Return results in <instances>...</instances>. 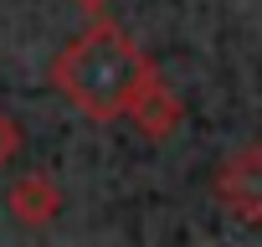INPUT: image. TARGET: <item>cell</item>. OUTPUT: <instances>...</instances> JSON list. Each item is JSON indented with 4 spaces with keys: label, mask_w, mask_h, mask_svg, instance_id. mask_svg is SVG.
I'll return each instance as SVG.
<instances>
[{
    "label": "cell",
    "mask_w": 262,
    "mask_h": 247,
    "mask_svg": "<svg viewBox=\"0 0 262 247\" xmlns=\"http://www.w3.org/2000/svg\"><path fill=\"white\" fill-rule=\"evenodd\" d=\"M211 191H216L221 211H231V216L247 221V227H262V145L231 150V155L216 165Z\"/></svg>",
    "instance_id": "cell-3"
},
{
    "label": "cell",
    "mask_w": 262,
    "mask_h": 247,
    "mask_svg": "<svg viewBox=\"0 0 262 247\" xmlns=\"http://www.w3.org/2000/svg\"><path fill=\"white\" fill-rule=\"evenodd\" d=\"M72 6H82V11H88V16H103V11H108V6H113V0H72Z\"/></svg>",
    "instance_id": "cell-6"
},
{
    "label": "cell",
    "mask_w": 262,
    "mask_h": 247,
    "mask_svg": "<svg viewBox=\"0 0 262 247\" xmlns=\"http://www.w3.org/2000/svg\"><path fill=\"white\" fill-rule=\"evenodd\" d=\"M149 57L144 47H134V36H128L123 26L113 21H93L82 36H72L52 67H47V83L57 88L62 103H72L82 118L93 123H118L123 108H128V93L139 88Z\"/></svg>",
    "instance_id": "cell-1"
},
{
    "label": "cell",
    "mask_w": 262,
    "mask_h": 247,
    "mask_svg": "<svg viewBox=\"0 0 262 247\" xmlns=\"http://www.w3.org/2000/svg\"><path fill=\"white\" fill-rule=\"evenodd\" d=\"M123 118L139 129V139H144V145H170V139L185 129V103H180V93L160 77V67H155V62L144 67L139 88L128 93Z\"/></svg>",
    "instance_id": "cell-2"
},
{
    "label": "cell",
    "mask_w": 262,
    "mask_h": 247,
    "mask_svg": "<svg viewBox=\"0 0 262 247\" xmlns=\"http://www.w3.org/2000/svg\"><path fill=\"white\" fill-rule=\"evenodd\" d=\"M6 211H11L16 227H26V232L52 227V221L62 216V186H57V175H47V170L16 175L11 191H6Z\"/></svg>",
    "instance_id": "cell-4"
},
{
    "label": "cell",
    "mask_w": 262,
    "mask_h": 247,
    "mask_svg": "<svg viewBox=\"0 0 262 247\" xmlns=\"http://www.w3.org/2000/svg\"><path fill=\"white\" fill-rule=\"evenodd\" d=\"M21 145H26V129H21L11 113H0V170H6V165L21 155Z\"/></svg>",
    "instance_id": "cell-5"
}]
</instances>
